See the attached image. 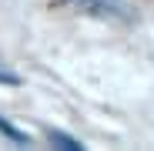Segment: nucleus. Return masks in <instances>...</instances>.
Returning a JSON list of instances; mask_svg holds the SVG:
<instances>
[{"label": "nucleus", "instance_id": "nucleus-1", "mask_svg": "<svg viewBox=\"0 0 154 151\" xmlns=\"http://www.w3.org/2000/svg\"><path fill=\"white\" fill-rule=\"evenodd\" d=\"M0 134H4L7 141H17V144H30V138L23 134L20 128H14V124H10L7 118H0Z\"/></svg>", "mask_w": 154, "mask_h": 151}, {"label": "nucleus", "instance_id": "nucleus-2", "mask_svg": "<svg viewBox=\"0 0 154 151\" xmlns=\"http://www.w3.org/2000/svg\"><path fill=\"white\" fill-rule=\"evenodd\" d=\"M50 141H54L57 148H70V151L81 148V141H74V138H67V134H60V131H50Z\"/></svg>", "mask_w": 154, "mask_h": 151}, {"label": "nucleus", "instance_id": "nucleus-3", "mask_svg": "<svg viewBox=\"0 0 154 151\" xmlns=\"http://www.w3.org/2000/svg\"><path fill=\"white\" fill-rule=\"evenodd\" d=\"M0 84H20V77H17L14 71H7L4 64H0Z\"/></svg>", "mask_w": 154, "mask_h": 151}]
</instances>
